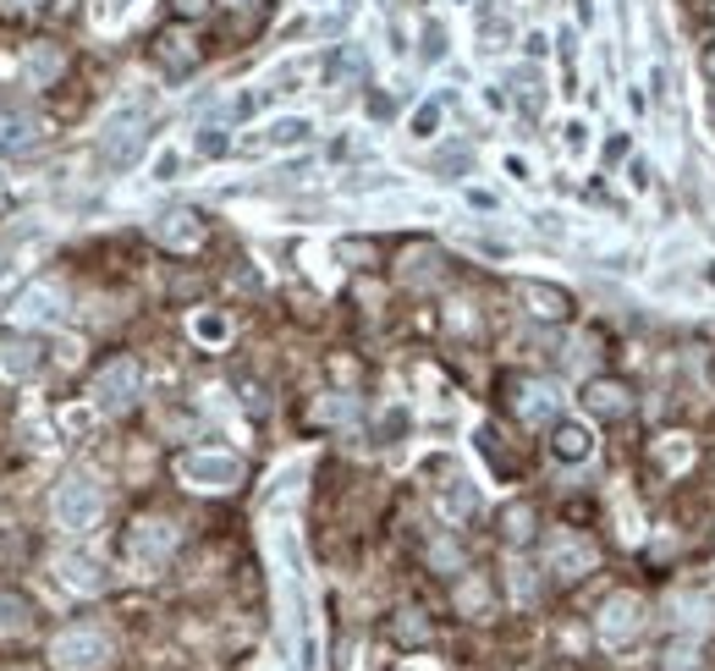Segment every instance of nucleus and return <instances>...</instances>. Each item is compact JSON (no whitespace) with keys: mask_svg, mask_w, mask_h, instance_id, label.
<instances>
[{"mask_svg":"<svg viewBox=\"0 0 715 671\" xmlns=\"http://www.w3.org/2000/svg\"><path fill=\"white\" fill-rule=\"evenodd\" d=\"M100 507H105V496H100V485L89 479V474H72V479H61V490L50 496V512H56V523L61 528H89L94 518H100Z\"/></svg>","mask_w":715,"mask_h":671,"instance_id":"nucleus-1","label":"nucleus"},{"mask_svg":"<svg viewBox=\"0 0 715 671\" xmlns=\"http://www.w3.org/2000/svg\"><path fill=\"white\" fill-rule=\"evenodd\" d=\"M144 144H149V116H144V111H116V116L105 122V144H100V155H105V166L127 171V166L138 160Z\"/></svg>","mask_w":715,"mask_h":671,"instance_id":"nucleus-2","label":"nucleus"},{"mask_svg":"<svg viewBox=\"0 0 715 671\" xmlns=\"http://www.w3.org/2000/svg\"><path fill=\"white\" fill-rule=\"evenodd\" d=\"M105 660H111V638L89 622H78L56 638V666H67V671H100Z\"/></svg>","mask_w":715,"mask_h":671,"instance_id":"nucleus-3","label":"nucleus"},{"mask_svg":"<svg viewBox=\"0 0 715 671\" xmlns=\"http://www.w3.org/2000/svg\"><path fill=\"white\" fill-rule=\"evenodd\" d=\"M138 391H144V369H138V359H111V364L94 375V397H100V408H105V413L133 408V402H138Z\"/></svg>","mask_w":715,"mask_h":671,"instance_id":"nucleus-4","label":"nucleus"},{"mask_svg":"<svg viewBox=\"0 0 715 671\" xmlns=\"http://www.w3.org/2000/svg\"><path fill=\"white\" fill-rule=\"evenodd\" d=\"M594 627H600L605 644H633V638L644 633V600H638V594H611Z\"/></svg>","mask_w":715,"mask_h":671,"instance_id":"nucleus-5","label":"nucleus"},{"mask_svg":"<svg viewBox=\"0 0 715 671\" xmlns=\"http://www.w3.org/2000/svg\"><path fill=\"white\" fill-rule=\"evenodd\" d=\"M177 468H182V479H188L193 490H231V485L242 479V463H237V457H204V452H193V457H182Z\"/></svg>","mask_w":715,"mask_h":671,"instance_id":"nucleus-6","label":"nucleus"},{"mask_svg":"<svg viewBox=\"0 0 715 671\" xmlns=\"http://www.w3.org/2000/svg\"><path fill=\"white\" fill-rule=\"evenodd\" d=\"M507 391H512V408H518V419H523V424H545V419L556 413V391H551L545 380L518 375V380H507Z\"/></svg>","mask_w":715,"mask_h":671,"instance_id":"nucleus-7","label":"nucleus"},{"mask_svg":"<svg viewBox=\"0 0 715 671\" xmlns=\"http://www.w3.org/2000/svg\"><path fill=\"white\" fill-rule=\"evenodd\" d=\"M155 61H160L171 78H182V72H193V67H198V45H193L182 29H166V34L155 39Z\"/></svg>","mask_w":715,"mask_h":671,"instance_id":"nucleus-8","label":"nucleus"},{"mask_svg":"<svg viewBox=\"0 0 715 671\" xmlns=\"http://www.w3.org/2000/svg\"><path fill=\"white\" fill-rule=\"evenodd\" d=\"M583 402H589L594 419H627V413H633V391H627L622 380H589Z\"/></svg>","mask_w":715,"mask_h":671,"instance_id":"nucleus-9","label":"nucleus"},{"mask_svg":"<svg viewBox=\"0 0 715 671\" xmlns=\"http://www.w3.org/2000/svg\"><path fill=\"white\" fill-rule=\"evenodd\" d=\"M39 369V342L34 336H0V375L29 380Z\"/></svg>","mask_w":715,"mask_h":671,"instance_id":"nucleus-10","label":"nucleus"},{"mask_svg":"<svg viewBox=\"0 0 715 671\" xmlns=\"http://www.w3.org/2000/svg\"><path fill=\"white\" fill-rule=\"evenodd\" d=\"M589 567H594V545H589V539L561 534V539L551 545V572H561V578H583Z\"/></svg>","mask_w":715,"mask_h":671,"instance_id":"nucleus-11","label":"nucleus"},{"mask_svg":"<svg viewBox=\"0 0 715 671\" xmlns=\"http://www.w3.org/2000/svg\"><path fill=\"white\" fill-rule=\"evenodd\" d=\"M133 556H149V561H160V556H171V545H177V528L171 523H160V518H144L138 528H133Z\"/></svg>","mask_w":715,"mask_h":671,"instance_id":"nucleus-12","label":"nucleus"},{"mask_svg":"<svg viewBox=\"0 0 715 671\" xmlns=\"http://www.w3.org/2000/svg\"><path fill=\"white\" fill-rule=\"evenodd\" d=\"M61 67H67L61 45H34V50H29V61H23V78H29V89H45V83H56V78H61Z\"/></svg>","mask_w":715,"mask_h":671,"instance_id":"nucleus-13","label":"nucleus"},{"mask_svg":"<svg viewBox=\"0 0 715 671\" xmlns=\"http://www.w3.org/2000/svg\"><path fill=\"white\" fill-rule=\"evenodd\" d=\"M23 144H34V116L0 105V149H23Z\"/></svg>","mask_w":715,"mask_h":671,"instance_id":"nucleus-14","label":"nucleus"},{"mask_svg":"<svg viewBox=\"0 0 715 671\" xmlns=\"http://www.w3.org/2000/svg\"><path fill=\"white\" fill-rule=\"evenodd\" d=\"M160 242H171V248H193V242H198V215L171 209V215L160 220Z\"/></svg>","mask_w":715,"mask_h":671,"instance_id":"nucleus-15","label":"nucleus"},{"mask_svg":"<svg viewBox=\"0 0 715 671\" xmlns=\"http://www.w3.org/2000/svg\"><path fill=\"white\" fill-rule=\"evenodd\" d=\"M23 314H29V319H56V314H61V292H56L50 281L29 286V292H23Z\"/></svg>","mask_w":715,"mask_h":671,"instance_id":"nucleus-16","label":"nucleus"},{"mask_svg":"<svg viewBox=\"0 0 715 671\" xmlns=\"http://www.w3.org/2000/svg\"><path fill=\"white\" fill-rule=\"evenodd\" d=\"M29 622H34L29 600H18V594H0V633H29Z\"/></svg>","mask_w":715,"mask_h":671,"instance_id":"nucleus-17","label":"nucleus"},{"mask_svg":"<svg viewBox=\"0 0 715 671\" xmlns=\"http://www.w3.org/2000/svg\"><path fill=\"white\" fill-rule=\"evenodd\" d=\"M523 297L534 303V314H540V319H561V314H567V297H561V292H551V286H534V281H529V286H523Z\"/></svg>","mask_w":715,"mask_h":671,"instance_id":"nucleus-18","label":"nucleus"},{"mask_svg":"<svg viewBox=\"0 0 715 671\" xmlns=\"http://www.w3.org/2000/svg\"><path fill=\"white\" fill-rule=\"evenodd\" d=\"M556 452H561L567 463L589 457V430H583V424H561V430H556Z\"/></svg>","mask_w":715,"mask_h":671,"instance_id":"nucleus-19","label":"nucleus"},{"mask_svg":"<svg viewBox=\"0 0 715 671\" xmlns=\"http://www.w3.org/2000/svg\"><path fill=\"white\" fill-rule=\"evenodd\" d=\"M529 534H534V512H529V507H512V512H507V539L523 545Z\"/></svg>","mask_w":715,"mask_h":671,"instance_id":"nucleus-20","label":"nucleus"},{"mask_svg":"<svg viewBox=\"0 0 715 671\" xmlns=\"http://www.w3.org/2000/svg\"><path fill=\"white\" fill-rule=\"evenodd\" d=\"M424 633H430V622H419V611H402V622H397V638H402V644H419Z\"/></svg>","mask_w":715,"mask_h":671,"instance_id":"nucleus-21","label":"nucleus"},{"mask_svg":"<svg viewBox=\"0 0 715 671\" xmlns=\"http://www.w3.org/2000/svg\"><path fill=\"white\" fill-rule=\"evenodd\" d=\"M204 7H209V0H171V12H177V18H198Z\"/></svg>","mask_w":715,"mask_h":671,"instance_id":"nucleus-22","label":"nucleus"},{"mask_svg":"<svg viewBox=\"0 0 715 671\" xmlns=\"http://www.w3.org/2000/svg\"><path fill=\"white\" fill-rule=\"evenodd\" d=\"M127 7V0H105V12H122Z\"/></svg>","mask_w":715,"mask_h":671,"instance_id":"nucleus-23","label":"nucleus"},{"mask_svg":"<svg viewBox=\"0 0 715 671\" xmlns=\"http://www.w3.org/2000/svg\"><path fill=\"white\" fill-rule=\"evenodd\" d=\"M7 7H18V12H23V7H34V0H7Z\"/></svg>","mask_w":715,"mask_h":671,"instance_id":"nucleus-24","label":"nucleus"},{"mask_svg":"<svg viewBox=\"0 0 715 671\" xmlns=\"http://www.w3.org/2000/svg\"><path fill=\"white\" fill-rule=\"evenodd\" d=\"M0 193H7V177H0Z\"/></svg>","mask_w":715,"mask_h":671,"instance_id":"nucleus-25","label":"nucleus"},{"mask_svg":"<svg viewBox=\"0 0 715 671\" xmlns=\"http://www.w3.org/2000/svg\"><path fill=\"white\" fill-rule=\"evenodd\" d=\"M347 7H352V0H347Z\"/></svg>","mask_w":715,"mask_h":671,"instance_id":"nucleus-26","label":"nucleus"}]
</instances>
